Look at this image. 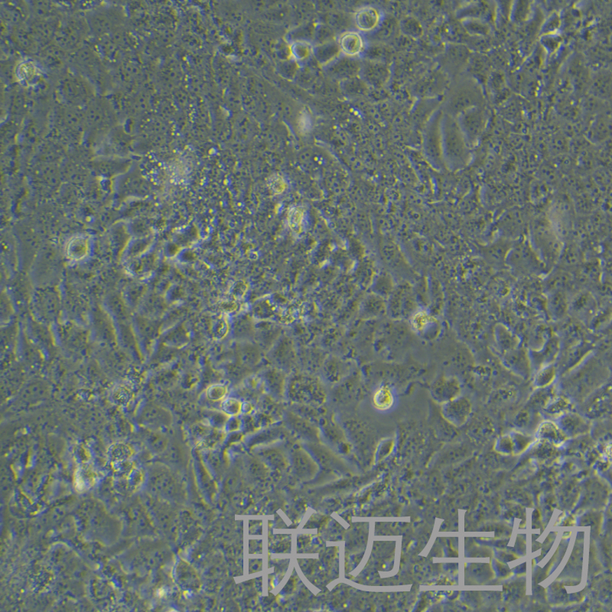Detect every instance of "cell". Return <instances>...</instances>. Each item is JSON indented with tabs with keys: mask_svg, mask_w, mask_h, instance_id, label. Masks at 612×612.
Listing matches in <instances>:
<instances>
[{
	"mask_svg": "<svg viewBox=\"0 0 612 612\" xmlns=\"http://www.w3.org/2000/svg\"><path fill=\"white\" fill-rule=\"evenodd\" d=\"M341 56L339 46L337 40L335 39L321 43L315 49L316 58L319 63L326 68Z\"/></svg>",
	"mask_w": 612,
	"mask_h": 612,
	"instance_id": "cell-22",
	"label": "cell"
},
{
	"mask_svg": "<svg viewBox=\"0 0 612 612\" xmlns=\"http://www.w3.org/2000/svg\"><path fill=\"white\" fill-rule=\"evenodd\" d=\"M271 359L275 367L286 373L293 371L298 364V353L294 342L286 336H281L270 351Z\"/></svg>",
	"mask_w": 612,
	"mask_h": 612,
	"instance_id": "cell-7",
	"label": "cell"
},
{
	"mask_svg": "<svg viewBox=\"0 0 612 612\" xmlns=\"http://www.w3.org/2000/svg\"><path fill=\"white\" fill-rule=\"evenodd\" d=\"M610 389L604 388L598 392L587 402V413L591 416L607 414L611 405Z\"/></svg>",
	"mask_w": 612,
	"mask_h": 612,
	"instance_id": "cell-20",
	"label": "cell"
},
{
	"mask_svg": "<svg viewBox=\"0 0 612 612\" xmlns=\"http://www.w3.org/2000/svg\"><path fill=\"white\" fill-rule=\"evenodd\" d=\"M443 111L440 109L435 111L429 117L422 133L423 150L427 159L435 166H445L442 155V123Z\"/></svg>",
	"mask_w": 612,
	"mask_h": 612,
	"instance_id": "cell-4",
	"label": "cell"
},
{
	"mask_svg": "<svg viewBox=\"0 0 612 612\" xmlns=\"http://www.w3.org/2000/svg\"><path fill=\"white\" fill-rule=\"evenodd\" d=\"M462 394V383L453 376L441 375L430 387V394L433 400L440 405L458 398Z\"/></svg>",
	"mask_w": 612,
	"mask_h": 612,
	"instance_id": "cell-8",
	"label": "cell"
},
{
	"mask_svg": "<svg viewBox=\"0 0 612 612\" xmlns=\"http://www.w3.org/2000/svg\"><path fill=\"white\" fill-rule=\"evenodd\" d=\"M400 30L403 34L411 38H420L422 35V27L416 19L407 17L400 23Z\"/></svg>",
	"mask_w": 612,
	"mask_h": 612,
	"instance_id": "cell-28",
	"label": "cell"
},
{
	"mask_svg": "<svg viewBox=\"0 0 612 612\" xmlns=\"http://www.w3.org/2000/svg\"><path fill=\"white\" fill-rule=\"evenodd\" d=\"M455 118L470 146H475L487 127L488 113L486 105L473 107Z\"/></svg>",
	"mask_w": 612,
	"mask_h": 612,
	"instance_id": "cell-5",
	"label": "cell"
},
{
	"mask_svg": "<svg viewBox=\"0 0 612 612\" xmlns=\"http://www.w3.org/2000/svg\"><path fill=\"white\" fill-rule=\"evenodd\" d=\"M361 60L341 56L326 67L327 71L333 78L347 82L360 76Z\"/></svg>",
	"mask_w": 612,
	"mask_h": 612,
	"instance_id": "cell-11",
	"label": "cell"
},
{
	"mask_svg": "<svg viewBox=\"0 0 612 612\" xmlns=\"http://www.w3.org/2000/svg\"><path fill=\"white\" fill-rule=\"evenodd\" d=\"M468 54L466 49L460 46L451 47L446 53L445 65L449 71L460 72L466 66Z\"/></svg>",
	"mask_w": 612,
	"mask_h": 612,
	"instance_id": "cell-23",
	"label": "cell"
},
{
	"mask_svg": "<svg viewBox=\"0 0 612 612\" xmlns=\"http://www.w3.org/2000/svg\"><path fill=\"white\" fill-rule=\"evenodd\" d=\"M321 369L324 379L334 385L341 382L352 372V365L348 362L334 357L326 359Z\"/></svg>",
	"mask_w": 612,
	"mask_h": 612,
	"instance_id": "cell-18",
	"label": "cell"
},
{
	"mask_svg": "<svg viewBox=\"0 0 612 612\" xmlns=\"http://www.w3.org/2000/svg\"><path fill=\"white\" fill-rule=\"evenodd\" d=\"M360 76L365 82L374 87L385 84L389 78L388 67L375 60H365L361 63Z\"/></svg>",
	"mask_w": 612,
	"mask_h": 612,
	"instance_id": "cell-13",
	"label": "cell"
},
{
	"mask_svg": "<svg viewBox=\"0 0 612 612\" xmlns=\"http://www.w3.org/2000/svg\"><path fill=\"white\" fill-rule=\"evenodd\" d=\"M313 50L310 44L305 42L299 43L295 46L294 53L299 60H305L310 57Z\"/></svg>",
	"mask_w": 612,
	"mask_h": 612,
	"instance_id": "cell-32",
	"label": "cell"
},
{
	"mask_svg": "<svg viewBox=\"0 0 612 612\" xmlns=\"http://www.w3.org/2000/svg\"><path fill=\"white\" fill-rule=\"evenodd\" d=\"M571 411H574L573 403L566 396L556 395L544 407L542 413L556 419Z\"/></svg>",
	"mask_w": 612,
	"mask_h": 612,
	"instance_id": "cell-26",
	"label": "cell"
},
{
	"mask_svg": "<svg viewBox=\"0 0 612 612\" xmlns=\"http://www.w3.org/2000/svg\"><path fill=\"white\" fill-rule=\"evenodd\" d=\"M538 414L539 413L533 411L532 409L527 407H523L516 416L514 420L515 424L521 428L528 427L531 422H534Z\"/></svg>",
	"mask_w": 612,
	"mask_h": 612,
	"instance_id": "cell-31",
	"label": "cell"
},
{
	"mask_svg": "<svg viewBox=\"0 0 612 612\" xmlns=\"http://www.w3.org/2000/svg\"><path fill=\"white\" fill-rule=\"evenodd\" d=\"M559 341L556 338L549 339L539 350L528 353L531 367L539 370L544 366L552 365V362L559 353Z\"/></svg>",
	"mask_w": 612,
	"mask_h": 612,
	"instance_id": "cell-15",
	"label": "cell"
},
{
	"mask_svg": "<svg viewBox=\"0 0 612 612\" xmlns=\"http://www.w3.org/2000/svg\"><path fill=\"white\" fill-rule=\"evenodd\" d=\"M495 337L497 347L503 354L519 347V337L503 326L495 328Z\"/></svg>",
	"mask_w": 612,
	"mask_h": 612,
	"instance_id": "cell-24",
	"label": "cell"
},
{
	"mask_svg": "<svg viewBox=\"0 0 612 612\" xmlns=\"http://www.w3.org/2000/svg\"><path fill=\"white\" fill-rule=\"evenodd\" d=\"M336 40L341 55L348 58L360 59L367 49L366 39L362 33L357 30L343 32Z\"/></svg>",
	"mask_w": 612,
	"mask_h": 612,
	"instance_id": "cell-9",
	"label": "cell"
},
{
	"mask_svg": "<svg viewBox=\"0 0 612 612\" xmlns=\"http://www.w3.org/2000/svg\"><path fill=\"white\" fill-rule=\"evenodd\" d=\"M536 435L538 438L552 442L558 445L566 441L567 437L563 433L556 421L544 420L538 426Z\"/></svg>",
	"mask_w": 612,
	"mask_h": 612,
	"instance_id": "cell-21",
	"label": "cell"
},
{
	"mask_svg": "<svg viewBox=\"0 0 612 612\" xmlns=\"http://www.w3.org/2000/svg\"><path fill=\"white\" fill-rule=\"evenodd\" d=\"M382 11L374 5L362 6L354 12L353 23L358 31L374 33L383 21Z\"/></svg>",
	"mask_w": 612,
	"mask_h": 612,
	"instance_id": "cell-10",
	"label": "cell"
},
{
	"mask_svg": "<svg viewBox=\"0 0 612 612\" xmlns=\"http://www.w3.org/2000/svg\"><path fill=\"white\" fill-rule=\"evenodd\" d=\"M504 365L523 378H528L532 371L528 353L519 347L503 354Z\"/></svg>",
	"mask_w": 612,
	"mask_h": 612,
	"instance_id": "cell-17",
	"label": "cell"
},
{
	"mask_svg": "<svg viewBox=\"0 0 612 612\" xmlns=\"http://www.w3.org/2000/svg\"><path fill=\"white\" fill-rule=\"evenodd\" d=\"M441 406L442 418L455 427L465 425L473 410L472 401L462 394Z\"/></svg>",
	"mask_w": 612,
	"mask_h": 612,
	"instance_id": "cell-6",
	"label": "cell"
},
{
	"mask_svg": "<svg viewBox=\"0 0 612 612\" xmlns=\"http://www.w3.org/2000/svg\"><path fill=\"white\" fill-rule=\"evenodd\" d=\"M442 134L445 166L452 170L466 167L472 159V146L464 135L455 117L443 114Z\"/></svg>",
	"mask_w": 612,
	"mask_h": 612,
	"instance_id": "cell-2",
	"label": "cell"
},
{
	"mask_svg": "<svg viewBox=\"0 0 612 612\" xmlns=\"http://www.w3.org/2000/svg\"><path fill=\"white\" fill-rule=\"evenodd\" d=\"M244 348L242 350V360L247 365H254L260 361L261 353L260 348L252 344L251 341L245 342Z\"/></svg>",
	"mask_w": 612,
	"mask_h": 612,
	"instance_id": "cell-29",
	"label": "cell"
},
{
	"mask_svg": "<svg viewBox=\"0 0 612 612\" xmlns=\"http://www.w3.org/2000/svg\"><path fill=\"white\" fill-rule=\"evenodd\" d=\"M555 421L567 438L571 435L587 433L590 428L588 419L574 411L565 413L558 417Z\"/></svg>",
	"mask_w": 612,
	"mask_h": 612,
	"instance_id": "cell-14",
	"label": "cell"
},
{
	"mask_svg": "<svg viewBox=\"0 0 612 612\" xmlns=\"http://www.w3.org/2000/svg\"><path fill=\"white\" fill-rule=\"evenodd\" d=\"M556 376V369L553 365L544 366L537 370L534 378V386L536 389L552 386Z\"/></svg>",
	"mask_w": 612,
	"mask_h": 612,
	"instance_id": "cell-27",
	"label": "cell"
},
{
	"mask_svg": "<svg viewBox=\"0 0 612 612\" xmlns=\"http://www.w3.org/2000/svg\"><path fill=\"white\" fill-rule=\"evenodd\" d=\"M411 326L417 335L427 341L435 339L440 333L438 321L426 312L414 313L411 319Z\"/></svg>",
	"mask_w": 612,
	"mask_h": 612,
	"instance_id": "cell-12",
	"label": "cell"
},
{
	"mask_svg": "<svg viewBox=\"0 0 612 612\" xmlns=\"http://www.w3.org/2000/svg\"><path fill=\"white\" fill-rule=\"evenodd\" d=\"M372 403L373 407L380 412L392 409L396 403V394L394 388L389 385H381L374 389Z\"/></svg>",
	"mask_w": 612,
	"mask_h": 612,
	"instance_id": "cell-19",
	"label": "cell"
},
{
	"mask_svg": "<svg viewBox=\"0 0 612 612\" xmlns=\"http://www.w3.org/2000/svg\"><path fill=\"white\" fill-rule=\"evenodd\" d=\"M286 399L292 405L324 407L328 392L324 381L306 372H293L288 376Z\"/></svg>",
	"mask_w": 612,
	"mask_h": 612,
	"instance_id": "cell-1",
	"label": "cell"
},
{
	"mask_svg": "<svg viewBox=\"0 0 612 612\" xmlns=\"http://www.w3.org/2000/svg\"><path fill=\"white\" fill-rule=\"evenodd\" d=\"M481 105H485V95L480 84L472 77H460L450 86L441 109L444 113L457 117Z\"/></svg>",
	"mask_w": 612,
	"mask_h": 612,
	"instance_id": "cell-3",
	"label": "cell"
},
{
	"mask_svg": "<svg viewBox=\"0 0 612 612\" xmlns=\"http://www.w3.org/2000/svg\"><path fill=\"white\" fill-rule=\"evenodd\" d=\"M385 311L386 307L385 302H383V300H381L378 297V299L372 298L369 299L366 302L364 308H363V313H364L365 317L366 318L376 317V316L385 313Z\"/></svg>",
	"mask_w": 612,
	"mask_h": 612,
	"instance_id": "cell-30",
	"label": "cell"
},
{
	"mask_svg": "<svg viewBox=\"0 0 612 612\" xmlns=\"http://www.w3.org/2000/svg\"><path fill=\"white\" fill-rule=\"evenodd\" d=\"M556 395L553 386L536 389V392L530 396L526 407L532 409L533 411L540 413Z\"/></svg>",
	"mask_w": 612,
	"mask_h": 612,
	"instance_id": "cell-25",
	"label": "cell"
},
{
	"mask_svg": "<svg viewBox=\"0 0 612 612\" xmlns=\"http://www.w3.org/2000/svg\"><path fill=\"white\" fill-rule=\"evenodd\" d=\"M287 373L275 367L267 370L264 374L265 387L273 398L286 399Z\"/></svg>",
	"mask_w": 612,
	"mask_h": 612,
	"instance_id": "cell-16",
	"label": "cell"
}]
</instances>
